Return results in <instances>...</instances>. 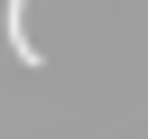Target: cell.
<instances>
[{
  "instance_id": "obj_1",
  "label": "cell",
  "mask_w": 148,
  "mask_h": 139,
  "mask_svg": "<svg viewBox=\"0 0 148 139\" xmlns=\"http://www.w3.org/2000/svg\"><path fill=\"white\" fill-rule=\"evenodd\" d=\"M0 19H9V56H18V65H46L37 37H28V0H0Z\"/></svg>"
}]
</instances>
